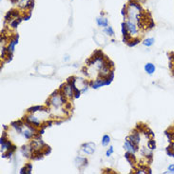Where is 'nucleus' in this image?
<instances>
[{
    "mask_svg": "<svg viewBox=\"0 0 174 174\" xmlns=\"http://www.w3.org/2000/svg\"><path fill=\"white\" fill-rule=\"evenodd\" d=\"M94 149H95V145H94L93 143L85 144L83 146V151L86 152L87 154H92L94 152Z\"/></svg>",
    "mask_w": 174,
    "mask_h": 174,
    "instance_id": "2",
    "label": "nucleus"
},
{
    "mask_svg": "<svg viewBox=\"0 0 174 174\" xmlns=\"http://www.w3.org/2000/svg\"><path fill=\"white\" fill-rule=\"evenodd\" d=\"M148 147L149 149H154L156 148V144H155V141L154 140H149V143H148Z\"/></svg>",
    "mask_w": 174,
    "mask_h": 174,
    "instance_id": "9",
    "label": "nucleus"
},
{
    "mask_svg": "<svg viewBox=\"0 0 174 174\" xmlns=\"http://www.w3.org/2000/svg\"><path fill=\"white\" fill-rule=\"evenodd\" d=\"M168 170L169 171H167L166 173H174V165H170L169 167H168Z\"/></svg>",
    "mask_w": 174,
    "mask_h": 174,
    "instance_id": "11",
    "label": "nucleus"
},
{
    "mask_svg": "<svg viewBox=\"0 0 174 174\" xmlns=\"http://www.w3.org/2000/svg\"><path fill=\"white\" fill-rule=\"evenodd\" d=\"M11 1L12 3H15V2H16V1H18V0H11Z\"/></svg>",
    "mask_w": 174,
    "mask_h": 174,
    "instance_id": "13",
    "label": "nucleus"
},
{
    "mask_svg": "<svg viewBox=\"0 0 174 174\" xmlns=\"http://www.w3.org/2000/svg\"><path fill=\"white\" fill-rule=\"evenodd\" d=\"M96 22L98 24V26L100 27H108V19L107 18H104V17H98L96 19Z\"/></svg>",
    "mask_w": 174,
    "mask_h": 174,
    "instance_id": "5",
    "label": "nucleus"
},
{
    "mask_svg": "<svg viewBox=\"0 0 174 174\" xmlns=\"http://www.w3.org/2000/svg\"><path fill=\"white\" fill-rule=\"evenodd\" d=\"M104 31H105L106 34H108V35H113V34H114V31H113L112 28V27H109V26L106 27V29L104 30Z\"/></svg>",
    "mask_w": 174,
    "mask_h": 174,
    "instance_id": "7",
    "label": "nucleus"
},
{
    "mask_svg": "<svg viewBox=\"0 0 174 174\" xmlns=\"http://www.w3.org/2000/svg\"><path fill=\"white\" fill-rule=\"evenodd\" d=\"M112 152H113V148H112V147H110V149L107 151V156H108V157H109L110 155H112Z\"/></svg>",
    "mask_w": 174,
    "mask_h": 174,
    "instance_id": "12",
    "label": "nucleus"
},
{
    "mask_svg": "<svg viewBox=\"0 0 174 174\" xmlns=\"http://www.w3.org/2000/svg\"><path fill=\"white\" fill-rule=\"evenodd\" d=\"M145 70L149 74H152L155 71V66L153 64H151V63H148V64H146V66H145Z\"/></svg>",
    "mask_w": 174,
    "mask_h": 174,
    "instance_id": "4",
    "label": "nucleus"
},
{
    "mask_svg": "<svg viewBox=\"0 0 174 174\" xmlns=\"http://www.w3.org/2000/svg\"><path fill=\"white\" fill-rule=\"evenodd\" d=\"M38 109H42V107L38 106V107L31 108L29 109V112H38Z\"/></svg>",
    "mask_w": 174,
    "mask_h": 174,
    "instance_id": "10",
    "label": "nucleus"
},
{
    "mask_svg": "<svg viewBox=\"0 0 174 174\" xmlns=\"http://www.w3.org/2000/svg\"><path fill=\"white\" fill-rule=\"evenodd\" d=\"M153 43H154V39H153V38H148V39H146V40L143 42V44H144L145 46H148V47L153 45Z\"/></svg>",
    "mask_w": 174,
    "mask_h": 174,
    "instance_id": "8",
    "label": "nucleus"
},
{
    "mask_svg": "<svg viewBox=\"0 0 174 174\" xmlns=\"http://www.w3.org/2000/svg\"><path fill=\"white\" fill-rule=\"evenodd\" d=\"M171 149H172L174 150V143H173V144L171 145Z\"/></svg>",
    "mask_w": 174,
    "mask_h": 174,
    "instance_id": "14",
    "label": "nucleus"
},
{
    "mask_svg": "<svg viewBox=\"0 0 174 174\" xmlns=\"http://www.w3.org/2000/svg\"><path fill=\"white\" fill-rule=\"evenodd\" d=\"M125 25H126V29H128V30H129V33H130V35H135V34L138 33V29H137V27H136L135 22H132V21L128 20V21H126V22L125 23Z\"/></svg>",
    "mask_w": 174,
    "mask_h": 174,
    "instance_id": "1",
    "label": "nucleus"
},
{
    "mask_svg": "<svg viewBox=\"0 0 174 174\" xmlns=\"http://www.w3.org/2000/svg\"><path fill=\"white\" fill-rule=\"evenodd\" d=\"M109 142H110V137L108 135H104L103 140H102V145L104 147H106L109 144Z\"/></svg>",
    "mask_w": 174,
    "mask_h": 174,
    "instance_id": "6",
    "label": "nucleus"
},
{
    "mask_svg": "<svg viewBox=\"0 0 174 174\" xmlns=\"http://www.w3.org/2000/svg\"><path fill=\"white\" fill-rule=\"evenodd\" d=\"M130 141L131 142L132 144H134L136 147H138V144H139V142H140V135H139V132L137 131H134L130 136Z\"/></svg>",
    "mask_w": 174,
    "mask_h": 174,
    "instance_id": "3",
    "label": "nucleus"
}]
</instances>
